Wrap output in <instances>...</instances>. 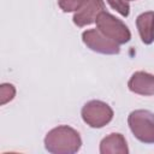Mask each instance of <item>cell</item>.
Segmentation results:
<instances>
[{"label": "cell", "mask_w": 154, "mask_h": 154, "mask_svg": "<svg viewBox=\"0 0 154 154\" xmlns=\"http://www.w3.org/2000/svg\"><path fill=\"white\" fill-rule=\"evenodd\" d=\"M83 42L91 51L102 54H118L120 48L119 43L103 35L99 29H90L82 34Z\"/></svg>", "instance_id": "5"}, {"label": "cell", "mask_w": 154, "mask_h": 154, "mask_svg": "<svg viewBox=\"0 0 154 154\" xmlns=\"http://www.w3.org/2000/svg\"><path fill=\"white\" fill-rule=\"evenodd\" d=\"M101 153H128V147L124 137L120 134H111L105 137L100 144Z\"/></svg>", "instance_id": "9"}, {"label": "cell", "mask_w": 154, "mask_h": 154, "mask_svg": "<svg viewBox=\"0 0 154 154\" xmlns=\"http://www.w3.org/2000/svg\"><path fill=\"white\" fill-rule=\"evenodd\" d=\"M129 126L143 143H154V114L147 109H136L129 114Z\"/></svg>", "instance_id": "2"}, {"label": "cell", "mask_w": 154, "mask_h": 154, "mask_svg": "<svg viewBox=\"0 0 154 154\" xmlns=\"http://www.w3.org/2000/svg\"><path fill=\"white\" fill-rule=\"evenodd\" d=\"M136 25L143 43L149 45L154 41V12L141 13L136 19Z\"/></svg>", "instance_id": "8"}, {"label": "cell", "mask_w": 154, "mask_h": 154, "mask_svg": "<svg viewBox=\"0 0 154 154\" xmlns=\"http://www.w3.org/2000/svg\"><path fill=\"white\" fill-rule=\"evenodd\" d=\"M105 11L103 0H85L84 4L75 12L73 23L77 26H84L94 23L97 16Z\"/></svg>", "instance_id": "6"}, {"label": "cell", "mask_w": 154, "mask_h": 154, "mask_svg": "<svg viewBox=\"0 0 154 154\" xmlns=\"http://www.w3.org/2000/svg\"><path fill=\"white\" fill-rule=\"evenodd\" d=\"M85 0H59V6L64 12H76Z\"/></svg>", "instance_id": "10"}, {"label": "cell", "mask_w": 154, "mask_h": 154, "mask_svg": "<svg viewBox=\"0 0 154 154\" xmlns=\"http://www.w3.org/2000/svg\"><path fill=\"white\" fill-rule=\"evenodd\" d=\"M82 118L91 128H102L112 120L113 111L107 103L99 100H93L83 106Z\"/></svg>", "instance_id": "4"}, {"label": "cell", "mask_w": 154, "mask_h": 154, "mask_svg": "<svg viewBox=\"0 0 154 154\" xmlns=\"http://www.w3.org/2000/svg\"><path fill=\"white\" fill-rule=\"evenodd\" d=\"M95 22L97 29L103 35H106L107 37H109L111 40L116 41L119 45L126 43L131 37L128 26L122 20H119L118 18H116L114 16H112L106 11H102L97 16Z\"/></svg>", "instance_id": "3"}, {"label": "cell", "mask_w": 154, "mask_h": 154, "mask_svg": "<svg viewBox=\"0 0 154 154\" xmlns=\"http://www.w3.org/2000/svg\"><path fill=\"white\" fill-rule=\"evenodd\" d=\"M129 89L132 93L140 94V95H154V76L143 71L135 72L129 83Z\"/></svg>", "instance_id": "7"}, {"label": "cell", "mask_w": 154, "mask_h": 154, "mask_svg": "<svg viewBox=\"0 0 154 154\" xmlns=\"http://www.w3.org/2000/svg\"><path fill=\"white\" fill-rule=\"evenodd\" d=\"M81 144L79 134L66 125L51 130L45 138L46 149L51 153H76L81 148Z\"/></svg>", "instance_id": "1"}, {"label": "cell", "mask_w": 154, "mask_h": 154, "mask_svg": "<svg viewBox=\"0 0 154 154\" xmlns=\"http://www.w3.org/2000/svg\"><path fill=\"white\" fill-rule=\"evenodd\" d=\"M107 1L111 5V7L114 8L117 12H119L122 16H124V17L129 16L130 6H129L128 0H107Z\"/></svg>", "instance_id": "11"}]
</instances>
